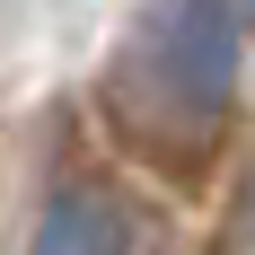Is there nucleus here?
<instances>
[{
	"mask_svg": "<svg viewBox=\"0 0 255 255\" xmlns=\"http://www.w3.org/2000/svg\"><path fill=\"white\" fill-rule=\"evenodd\" d=\"M26 255H132V211L106 185H62L44 203V220H35Z\"/></svg>",
	"mask_w": 255,
	"mask_h": 255,
	"instance_id": "f03ea898",
	"label": "nucleus"
},
{
	"mask_svg": "<svg viewBox=\"0 0 255 255\" xmlns=\"http://www.w3.org/2000/svg\"><path fill=\"white\" fill-rule=\"evenodd\" d=\"M238 18H247V26H255V0H238Z\"/></svg>",
	"mask_w": 255,
	"mask_h": 255,
	"instance_id": "7ed1b4c3",
	"label": "nucleus"
},
{
	"mask_svg": "<svg viewBox=\"0 0 255 255\" xmlns=\"http://www.w3.org/2000/svg\"><path fill=\"white\" fill-rule=\"evenodd\" d=\"M238 35H247L238 0H150V18L115 62V115L132 150L194 167L220 141L238 106Z\"/></svg>",
	"mask_w": 255,
	"mask_h": 255,
	"instance_id": "f257e3e1",
	"label": "nucleus"
}]
</instances>
